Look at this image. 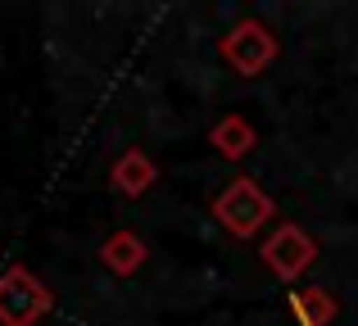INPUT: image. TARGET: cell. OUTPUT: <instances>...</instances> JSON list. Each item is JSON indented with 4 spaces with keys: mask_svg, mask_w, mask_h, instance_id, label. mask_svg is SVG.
Wrapping results in <instances>:
<instances>
[{
    "mask_svg": "<svg viewBox=\"0 0 358 326\" xmlns=\"http://www.w3.org/2000/svg\"><path fill=\"white\" fill-rule=\"evenodd\" d=\"M213 218H218V227L227 231V236L254 240L277 218V204H272V195L263 191L254 177H231V181L213 195Z\"/></svg>",
    "mask_w": 358,
    "mask_h": 326,
    "instance_id": "cell-1",
    "label": "cell"
},
{
    "mask_svg": "<svg viewBox=\"0 0 358 326\" xmlns=\"http://www.w3.org/2000/svg\"><path fill=\"white\" fill-rule=\"evenodd\" d=\"M50 290L27 267H9L0 276V326H36L50 313Z\"/></svg>",
    "mask_w": 358,
    "mask_h": 326,
    "instance_id": "cell-2",
    "label": "cell"
},
{
    "mask_svg": "<svg viewBox=\"0 0 358 326\" xmlns=\"http://www.w3.org/2000/svg\"><path fill=\"white\" fill-rule=\"evenodd\" d=\"M222 59L241 73V77H259L277 59V36L259 23V18H241L227 36H222Z\"/></svg>",
    "mask_w": 358,
    "mask_h": 326,
    "instance_id": "cell-3",
    "label": "cell"
},
{
    "mask_svg": "<svg viewBox=\"0 0 358 326\" xmlns=\"http://www.w3.org/2000/svg\"><path fill=\"white\" fill-rule=\"evenodd\" d=\"M263 263L272 267V276H281V281L290 286V281H299V276L317 263V245H313V236H308L304 227L281 222V227L263 240Z\"/></svg>",
    "mask_w": 358,
    "mask_h": 326,
    "instance_id": "cell-4",
    "label": "cell"
},
{
    "mask_svg": "<svg viewBox=\"0 0 358 326\" xmlns=\"http://www.w3.org/2000/svg\"><path fill=\"white\" fill-rule=\"evenodd\" d=\"M109 177H114L118 195H127V200H141V195L155 186L159 168H155V159H150L145 150H122L118 159H114V168H109Z\"/></svg>",
    "mask_w": 358,
    "mask_h": 326,
    "instance_id": "cell-5",
    "label": "cell"
},
{
    "mask_svg": "<svg viewBox=\"0 0 358 326\" xmlns=\"http://www.w3.org/2000/svg\"><path fill=\"white\" fill-rule=\"evenodd\" d=\"M100 263H105L114 276H131V272H141V263H145V245H141L136 231H114V236L100 245Z\"/></svg>",
    "mask_w": 358,
    "mask_h": 326,
    "instance_id": "cell-6",
    "label": "cell"
},
{
    "mask_svg": "<svg viewBox=\"0 0 358 326\" xmlns=\"http://www.w3.org/2000/svg\"><path fill=\"white\" fill-rule=\"evenodd\" d=\"M209 141H213V150H218L222 159H245L259 136H254V127L245 123L241 114H227V118H218V123L209 127Z\"/></svg>",
    "mask_w": 358,
    "mask_h": 326,
    "instance_id": "cell-7",
    "label": "cell"
},
{
    "mask_svg": "<svg viewBox=\"0 0 358 326\" xmlns=\"http://www.w3.org/2000/svg\"><path fill=\"white\" fill-rule=\"evenodd\" d=\"M290 313L299 318V326H331L341 309L322 286H304V290H290Z\"/></svg>",
    "mask_w": 358,
    "mask_h": 326,
    "instance_id": "cell-8",
    "label": "cell"
}]
</instances>
